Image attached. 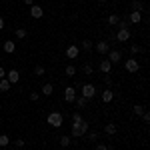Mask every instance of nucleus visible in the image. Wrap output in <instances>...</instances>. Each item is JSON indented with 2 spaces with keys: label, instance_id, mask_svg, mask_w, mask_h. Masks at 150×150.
Returning a JSON list of instances; mask_svg holds the SVG:
<instances>
[{
  "label": "nucleus",
  "instance_id": "1",
  "mask_svg": "<svg viewBox=\"0 0 150 150\" xmlns=\"http://www.w3.org/2000/svg\"><path fill=\"white\" fill-rule=\"evenodd\" d=\"M88 128H90V122H88V120H82L80 124L72 126V136H74V138H78V136H84V134L88 132Z\"/></svg>",
  "mask_w": 150,
  "mask_h": 150
},
{
  "label": "nucleus",
  "instance_id": "2",
  "mask_svg": "<svg viewBox=\"0 0 150 150\" xmlns=\"http://www.w3.org/2000/svg\"><path fill=\"white\" fill-rule=\"evenodd\" d=\"M46 122L50 124V126H54V128H60V126H62V122H64V118H62L60 112H50L48 118H46Z\"/></svg>",
  "mask_w": 150,
  "mask_h": 150
},
{
  "label": "nucleus",
  "instance_id": "3",
  "mask_svg": "<svg viewBox=\"0 0 150 150\" xmlns=\"http://www.w3.org/2000/svg\"><path fill=\"white\" fill-rule=\"evenodd\" d=\"M80 90H82V96H84L86 100H90V98L96 96V88H94V84H82Z\"/></svg>",
  "mask_w": 150,
  "mask_h": 150
},
{
  "label": "nucleus",
  "instance_id": "4",
  "mask_svg": "<svg viewBox=\"0 0 150 150\" xmlns=\"http://www.w3.org/2000/svg\"><path fill=\"white\" fill-rule=\"evenodd\" d=\"M108 60H110V64L122 62V52L120 50H108Z\"/></svg>",
  "mask_w": 150,
  "mask_h": 150
},
{
  "label": "nucleus",
  "instance_id": "5",
  "mask_svg": "<svg viewBox=\"0 0 150 150\" xmlns=\"http://www.w3.org/2000/svg\"><path fill=\"white\" fill-rule=\"evenodd\" d=\"M124 68H126L128 72H138L140 62L136 60V58H130V60H126V62H124Z\"/></svg>",
  "mask_w": 150,
  "mask_h": 150
},
{
  "label": "nucleus",
  "instance_id": "6",
  "mask_svg": "<svg viewBox=\"0 0 150 150\" xmlns=\"http://www.w3.org/2000/svg\"><path fill=\"white\" fill-rule=\"evenodd\" d=\"M78 54H80V48L76 46V44H72V46L66 48V58H68V60H76Z\"/></svg>",
  "mask_w": 150,
  "mask_h": 150
},
{
  "label": "nucleus",
  "instance_id": "7",
  "mask_svg": "<svg viewBox=\"0 0 150 150\" xmlns=\"http://www.w3.org/2000/svg\"><path fill=\"white\" fill-rule=\"evenodd\" d=\"M128 38H130V28H118L116 40H118V42H126Z\"/></svg>",
  "mask_w": 150,
  "mask_h": 150
},
{
  "label": "nucleus",
  "instance_id": "8",
  "mask_svg": "<svg viewBox=\"0 0 150 150\" xmlns=\"http://www.w3.org/2000/svg\"><path fill=\"white\" fill-rule=\"evenodd\" d=\"M4 78L10 82V84H16V82L20 80V72H18V70H10V72H6V76H4Z\"/></svg>",
  "mask_w": 150,
  "mask_h": 150
},
{
  "label": "nucleus",
  "instance_id": "9",
  "mask_svg": "<svg viewBox=\"0 0 150 150\" xmlns=\"http://www.w3.org/2000/svg\"><path fill=\"white\" fill-rule=\"evenodd\" d=\"M30 16H32V18H42V16H44V10H42V6H38V4H32V6H30Z\"/></svg>",
  "mask_w": 150,
  "mask_h": 150
},
{
  "label": "nucleus",
  "instance_id": "10",
  "mask_svg": "<svg viewBox=\"0 0 150 150\" xmlns=\"http://www.w3.org/2000/svg\"><path fill=\"white\" fill-rule=\"evenodd\" d=\"M100 98H102L104 104H108V102H112V100H114V92H112L110 88H104V92L100 94Z\"/></svg>",
  "mask_w": 150,
  "mask_h": 150
},
{
  "label": "nucleus",
  "instance_id": "11",
  "mask_svg": "<svg viewBox=\"0 0 150 150\" xmlns=\"http://www.w3.org/2000/svg\"><path fill=\"white\" fill-rule=\"evenodd\" d=\"M110 50V44L106 42V40H100V42H96V52L98 54H106Z\"/></svg>",
  "mask_w": 150,
  "mask_h": 150
},
{
  "label": "nucleus",
  "instance_id": "12",
  "mask_svg": "<svg viewBox=\"0 0 150 150\" xmlns=\"http://www.w3.org/2000/svg\"><path fill=\"white\" fill-rule=\"evenodd\" d=\"M74 98H76V90H74V86H68L64 90V100L66 102H74Z\"/></svg>",
  "mask_w": 150,
  "mask_h": 150
},
{
  "label": "nucleus",
  "instance_id": "13",
  "mask_svg": "<svg viewBox=\"0 0 150 150\" xmlns=\"http://www.w3.org/2000/svg\"><path fill=\"white\" fill-rule=\"evenodd\" d=\"M110 70H112V64H110V60H108V58L100 60V72H102V74H110Z\"/></svg>",
  "mask_w": 150,
  "mask_h": 150
},
{
  "label": "nucleus",
  "instance_id": "14",
  "mask_svg": "<svg viewBox=\"0 0 150 150\" xmlns=\"http://www.w3.org/2000/svg\"><path fill=\"white\" fill-rule=\"evenodd\" d=\"M128 20H130V24H138L140 20H142V14L136 10H132L130 14H128Z\"/></svg>",
  "mask_w": 150,
  "mask_h": 150
},
{
  "label": "nucleus",
  "instance_id": "15",
  "mask_svg": "<svg viewBox=\"0 0 150 150\" xmlns=\"http://www.w3.org/2000/svg\"><path fill=\"white\" fill-rule=\"evenodd\" d=\"M4 52H6V54H12V52H14V50H16V44H14V42H12V40H6V42H4Z\"/></svg>",
  "mask_w": 150,
  "mask_h": 150
},
{
  "label": "nucleus",
  "instance_id": "16",
  "mask_svg": "<svg viewBox=\"0 0 150 150\" xmlns=\"http://www.w3.org/2000/svg\"><path fill=\"white\" fill-rule=\"evenodd\" d=\"M104 132H106L108 136H114V134H116V124H112V122H108V124L104 126Z\"/></svg>",
  "mask_w": 150,
  "mask_h": 150
},
{
  "label": "nucleus",
  "instance_id": "17",
  "mask_svg": "<svg viewBox=\"0 0 150 150\" xmlns=\"http://www.w3.org/2000/svg\"><path fill=\"white\" fill-rule=\"evenodd\" d=\"M132 24H130V20H128V16H124V18H120L118 20V28H130Z\"/></svg>",
  "mask_w": 150,
  "mask_h": 150
},
{
  "label": "nucleus",
  "instance_id": "18",
  "mask_svg": "<svg viewBox=\"0 0 150 150\" xmlns=\"http://www.w3.org/2000/svg\"><path fill=\"white\" fill-rule=\"evenodd\" d=\"M74 102H76V106H78V108H84V106L88 104V100H86L84 96H76V98H74Z\"/></svg>",
  "mask_w": 150,
  "mask_h": 150
},
{
  "label": "nucleus",
  "instance_id": "19",
  "mask_svg": "<svg viewBox=\"0 0 150 150\" xmlns=\"http://www.w3.org/2000/svg\"><path fill=\"white\" fill-rule=\"evenodd\" d=\"M118 20H120L118 14H110V16H108V24H110V26H118Z\"/></svg>",
  "mask_w": 150,
  "mask_h": 150
},
{
  "label": "nucleus",
  "instance_id": "20",
  "mask_svg": "<svg viewBox=\"0 0 150 150\" xmlns=\"http://www.w3.org/2000/svg\"><path fill=\"white\" fill-rule=\"evenodd\" d=\"M52 92H54V86H52V84H44V86H42V94H44V96H50Z\"/></svg>",
  "mask_w": 150,
  "mask_h": 150
},
{
  "label": "nucleus",
  "instance_id": "21",
  "mask_svg": "<svg viewBox=\"0 0 150 150\" xmlns=\"http://www.w3.org/2000/svg\"><path fill=\"white\" fill-rule=\"evenodd\" d=\"M0 90H2V92H8V90H10V82L6 80V78L0 80Z\"/></svg>",
  "mask_w": 150,
  "mask_h": 150
},
{
  "label": "nucleus",
  "instance_id": "22",
  "mask_svg": "<svg viewBox=\"0 0 150 150\" xmlns=\"http://www.w3.org/2000/svg\"><path fill=\"white\" fill-rule=\"evenodd\" d=\"M64 72H66V76L74 78V74H76V68H74V64H68V66L64 68Z\"/></svg>",
  "mask_w": 150,
  "mask_h": 150
},
{
  "label": "nucleus",
  "instance_id": "23",
  "mask_svg": "<svg viewBox=\"0 0 150 150\" xmlns=\"http://www.w3.org/2000/svg\"><path fill=\"white\" fill-rule=\"evenodd\" d=\"M60 146H64V148H66V146H70V142H72V138H70V136H66V134H64V136H60Z\"/></svg>",
  "mask_w": 150,
  "mask_h": 150
},
{
  "label": "nucleus",
  "instance_id": "24",
  "mask_svg": "<svg viewBox=\"0 0 150 150\" xmlns=\"http://www.w3.org/2000/svg\"><path fill=\"white\" fill-rule=\"evenodd\" d=\"M82 72H84V74H86V76H92V72H94L92 64H88V62H86V64H84V66H82Z\"/></svg>",
  "mask_w": 150,
  "mask_h": 150
},
{
  "label": "nucleus",
  "instance_id": "25",
  "mask_svg": "<svg viewBox=\"0 0 150 150\" xmlns=\"http://www.w3.org/2000/svg\"><path fill=\"white\" fill-rule=\"evenodd\" d=\"M132 10H136V12H142V10H144V4H142L140 0H134V2H132Z\"/></svg>",
  "mask_w": 150,
  "mask_h": 150
},
{
  "label": "nucleus",
  "instance_id": "26",
  "mask_svg": "<svg viewBox=\"0 0 150 150\" xmlns=\"http://www.w3.org/2000/svg\"><path fill=\"white\" fill-rule=\"evenodd\" d=\"M92 42H90V40H84V42H82V46H80V50H84V52H90V50H92Z\"/></svg>",
  "mask_w": 150,
  "mask_h": 150
},
{
  "label": "nucleus",
  "instance_id": "27",
  "mask_svg": "<svg viewBox=\"0 0 150 150\" xmlns=\"http://www.w3.org/2000/svg\"><path fill=\"white\" fill-rule=\"evenodd\" d=\"M132 112H134L136 116H142L144 112H146V110H144V106H142V104H136V106L132 108Z\"/></svg>",
  "mask_w": 150,
  "mask_h": 150
},
{
  "label": "nucleus",
  "instance_id": "28",
  "mask_svg": "<svg viewBox=\"0 0 150 150\" xmlns=\"http://www.w3.org/2000/svg\"><path fill=\"white\" fill-rule=\"evenodd\" d=\"M82 120H84V118H82V116L78 114V112H74V114H72V126H76V124H80Z\"/></svg>",
  "mask_w": 150,
  "mask_h": 150
},
{
  "label": "nucleus",
  "instance_id": "29",
  "mask_svg": "<svg viewBox=\"0 0 150 150\" xmlns=\"http://www.w3.org/2000/svg\"><path fill=\"white\" fill-rule=\"evenodd\" d=\"M26 34H28V32H26V28H16V38H20V40H22V38H26Z\"/></svg>",
  "mask_w": 150,
  "mask_h": 150
},
{
  "label": "nucleus",
  "instance_id": "30",
  "mask_svg": "<svg viewBox=\"0 0 150 150\" xmlns=\"http://www.w3.org/2000/svg\"><path fill=\"white\" fill-rule=\"evenodd\" d=\"M10 144V138L6 134H0V146H8Z\"/></svg>",
  "mask_w": 150,
  "mask_h": 150
},
{
  "label": "nucleus",
  "instance_id": "31",
  "mask_svg": "<svg viewBox=\"0 0 150 150\" xmlns=\"http://www.w3.org/2000/svg\"><path fill=\"white\" fill-rule=\"evenodd\" d=\"M44 72H46V70H44V66H36V68H34V74H36V76H44Z\"/></svg>",
  "mask_w": 150,
  "mask_h": 150
},
{
  "label": "nucleus",
  "instance_id": "32",
  "mask_svg": "<svg viewBox=\"0 0 150 150\" xmlns=\"http://www.w3.org/2000/svg\"><path fill=\"white\" fill-rule=\"evenodd\" d=\"M130 52H132V54H138V52H142V46H138V44H132V46H130Z\"/></svg>",
  "mask_w": 150,
  "mask_h": 150
},
{
  "label": "nucleus",
  "instance_id": "33",
  "mask_svg": "<svg viewBox=\"0 0 150 150\" xmlns=\"http://www.w3.org/2000/svg\"><path fill=\"white\" fill-rule=\"evenodd\" d=\"M104 82H106V86H112V78H110V76H108V74H106V76H104Z\"/></svg>",
  "mask_w": 150,
  "mask_h": 150
},
{
  "label": "nucleus",
  "instance_id": "34",
  "mask_svg": "<svg viewBox=\"0 0 150 150\" xmlns=\"http://www.w3.org/2000/svg\"><path fill=\"white\" fill-rule=\"evenodd\" d=\"M40 98V94L38 92H30V100H38Z\"/></svg>",
  "mask_w": 150,
  "mask_h": 150
},
{
  "label": "nucleus",
  "instance_id": "35",
  "mask_svg": "<svg viewBox=\"0 0 150 150\" xmlns=\"http://www.w3.org/2000/svg\"><path fill=\"white\" fill-rule=\"evenodd\" d=\"M142 120H144L146 124H148V122H150V114H148V112H144V114H142Z\"/></svg>",
  "mask_w": 150,
  "mask_h": 150
},
{
  "label": "nucleus",
  "instance_id": "36",
  "mask_svg": "<svg viewBox=\"0 0 150 150\" xmlns=\"http://www.w3.org/2000/svg\"><path fill=\"white\" fill-rule=\"evenodd\" d=\"M14 144H16L18 148H22V146H24V140H22V138H18V140H16V142H14Z\"/></svg>",
  "mask_w": 150,
  "mask_h": 150
},
{
  "label": "nucleus",
  "instance_id": "37",
  "mask_svg": "<svg viewBox=\"0 0 150 150\" xmlns=\"http://www.w3.org/2000/svg\"><path fill=\"white\" fill-rule=\"evenodd\" d=\"M96 138H98V132H94V130H92V132H90V140H96Z\"/></svg>",
  "mask_w": 150,
  "mask_h": 150
},
{
  "label": "nucleus",
  "instance_id": "38",
  "mask_svg": "<svg viewBox=\"0 0 150 150\" xmlns=\"http://www.w3.org/2000/svg\"><path fill=\"white\" fill-rule=\"evenodd\" d=\"M4 76H6V70H4V68H2V66H0V80H2Z\"/></svg>",
  "mask_w": 150,
  "mask_h": 150
},
{
  "label": "nucleus",
  "instance_id": "39",
  "mask_svg": "<svg viewBox=\"0 0 150 150\" xmlns=\"http://www.w3.org/2000/svg\"><path fill=\"white\" fill-rule=\"evenodd\" d=\"M96 150H110V148H108V146H104V144H98V146H96Z\"/></svg>",
  "mask_w": 150,
  "mask_h": 150
},
{
  "label": "nucleus",
  "instance_id": "40",
  "mask_svg": "<svg viewBox=\"0 0 150 150\" xmlns=\"http://www.w3.org/2000/svg\"><path fill=\"white\" fill-rule=\"evenodd\" d=\"M24 4H28V6H32V4H34V0H24Z\"/></svg>",
  "mask_w": 150,
  "mask_h": 150
},
{
  "label": "nucleus",
  "instance_id": "41",
  "mask_svg": "<svg viewBox=\"0 0 150 150\" xmlns=\"http://www.w3.org/2000/svg\"><path fill=\"white\" fill-rule=\"evenodd\" d=\"M4 28V18H0V30Z\"/></svg>",
  "mask_w": 150,
  "mask_h": 150
},
{
  "label": "nucleus",
  "instance_id": "42",
  "mask_svg": "<svg viewBox=\"0 0 150 150\" xmlns=\"http://www.w3.org/2000/svg\"><path fill=\"white\" fill-rule=\"evenodd\" d=\"M100 2H108V0H100Z\"/></svg>",
  "mask_w": 150,
  "mask_h": 150
}]
</instances>
